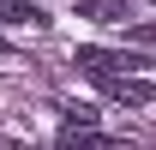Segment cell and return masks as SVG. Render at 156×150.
Here are the masks:
<instances>
[{
	"mask_svg": "<svg viewBox=\"0 0 156 150\" xmlns=\"http://www.w3.org/2000/svg\"><path fill=\"white\" fill-rule=\"evenodd\" d=\"M102 90L114 96V102H132V108H150V102H156V84L126 78V72H108V78H102Z\"/></svg>",
	"mask_w": 156,
	"mask_h": 150,
	"instance_id": "cell-1",
	"label": "cell"
},
{
	"mask_svg": "<svg viewBox=\"0 0 156 150\" xmlns=\"http://www.w3.org/2000/svg\"><path fill=\"white\" fill-rule=\"evenodd\" d=\"M78 66L90 78H108V72H120V66H144V60H132V54H108V48H78Z\"/></svg>",
	"mask_w": 156,
	"mask_h": 150,
	"instance_id": "cell-2",
	"label": "cell"
},
{
	"mask_svg": "<svg viewBox=\"0 0 156 150\" xmlns=\"http://www.w3.org/2000/svg\"><path fill=\"white\" fill-rule=\"evenodd\" d=\"M78 12H84V18H96V24H120V18H126L114 0H78Z\"/></svg>",
	"mask_w": 156,
	"mask_h": 150,
	"instance_id": "cell-4",
	"label": "cell"
},
{
	"mask_svg": "<svg viewBox=\"0 0 156 150\" xmlns=\"http://www.w3.org/2000/svg\"><path fill=\"white\" fill-rule=\"evenodd\" d=\"M0 24H30V30H42L48 12H42V6H24V0H0Z\"/></svg>",
	"mask_w": 156,
	"mask_h": 150,
	"instance_id": "cell-3",
	"label": "cell"
}]
</instances>
